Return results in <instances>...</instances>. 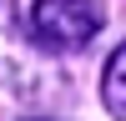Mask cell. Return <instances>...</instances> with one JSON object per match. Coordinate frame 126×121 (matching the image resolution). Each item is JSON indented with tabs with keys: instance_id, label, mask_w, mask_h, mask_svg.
Wrapping results in <instances>:
<instances>
[{
	"instance_id": "obj_1",
	"label": "cell",
	"mask_w": 126,
	"mask_h": 121,
	"mask_svg": "<svg viewBox=\"0 0 126 121\" xmlns=\"http://www.w3.org/2000/svg\"><path fill=\"white\" fill-rule=\"evenodd\" d=\"M61 86L56 71L46 66V50L30 35V20L15 0H0V91L10 96H46Z\"/></svg>"
},
{
	"instance_id": "obj_2",
	"label": "cell",
	"mask_w": 126,
	"mask_h": 121,
	"mask_svg": "<svg viewBox=\"0 0 126 121\" xmlns=\"http://www.w3.org/2000/svg\"><path fill=\"white\" fill-rule=\"evenodd\" d=\"M30 35L46 56H61V50H81L101 35L106 25V5L101 0H35L25 10Z\"/></svg>"
},
{
	"instance_id": "obj_3",
	"label": "cell",
	"mask_w": 126,
	"mask_h": 121,
	"mask_svg": "<svg viewBox=\"0 0 126 121\" xmlns=\"http://www.w3.org/2000/svg\"><path fill=\"white\" fill-rule=\"evenodd\" d=\"M101 106H106L111 121H126V40L106 56V71H101Z\"/></svg>"
},
{
	"instance_id": "obj_4",
	"label": "cell",
	"mask_w": 126,
	"mask_h": 121,
	"mask_svg": "<svg viewBox=\"0 0 126 121\" xmlns=\"http://www.w3.org/2000/svg\"><path fill=\"white\" fill-rule=\"evenodd\" d=\"M25 121H46V116H25Z\"/></svg>"
}]
</instances>
